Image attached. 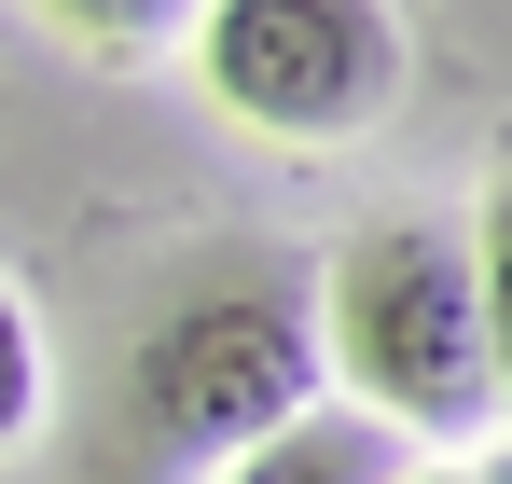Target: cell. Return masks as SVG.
Instances as JSON below:
<instances>
[{
    "mask_svg": "<svg viewBox=\"0 0 512 484\" xmlns=\"http://www.w3.org/2000/svg\"><path fill=\"white\" fill-rule=\"evenodd\" d=\"M319 360L346 374V402L374 415L388 443H471L499 429V374H485V291H471V236L457 222H360L319 277Z\"/></svg>",
    "mask_w": 512,
    "mask_h": 484,
    "instance_id": "cell-1",
    "label": "cell"
},
{
    "mask_svg": "<svg viewBox=\"0 0 512 484\" xmlns=\"http://www.w3.org/2000/svg\"><path fill=\"white\" fill-rule=\"evenodd\" d=\"M319 374H333V360H319L305 277L222 263V277H194L167 319L125 346V415H139L167 457H250L291 415H319Z\"/></svg>",
    "mask_w": 512,
    "mask_h": 484,
    "instance_id": "cell-2",
    "label": "cell"
},
{
    "mask_svg": "<svg viewBox=\"0 0 512 484\" xmlns=\"http://www.w3.org/2000/svg\"><path fill=\"white\" fill-rule=\"evenodd\" d=\"M402 14L388 0H208L194 14V83L291 139V153H333V139H374L402 111Z\"/></svg>",
    "mask_w": 512,
    "mask_h": 484,
    "instance_id": "cell-3",
    "label": "cell"
},
{
    "mask_svg": "<svg viewBox=\"0 0 512 484\" xmlns=\"http://www.w3.org/2000/svg\"><path fill=\"white\" fill-rule=\"evenodd\" d=\"M222 484H402V443L374 415H291L277 443H250Z\"/></svg>",
    "mask_w": 512,
    "mask_h": 484,
    "instance_id": "cell-4",
    "label": "cell"
},
{
    "mask_svg": "<svg viewBox=\"0 0 512 484\" xmlns=\"http://www.w3.org/2000/svg\"><path fill=\"white\" fill-rule=\"evenodd\" d=\"M42 28H70V42H97V56H153V42H180L208 0H28Z\"/></svg>",
    "mask_w": 512,
    "mask_h": 484,
    "instance_id": "cell-5",
    "label": "cell"
},
{
    "mask_svg": "<svg viewBox=\"0 0 512 484\" xmlns=\"http://www.w3.org/2000/svg\"><path fill=\"white\" fill-rule=\"evenodd\" d=\"M471 291H485V374H499V415H512V166L485 180V222H471Z\"/></svg>",
    "mask_w": 512,
    "mask_h": 484,
    "instance_id": "cell-6",
    "label": "cell"
},
{
    "mask_svg": "<svg viewBox=\"0 0 512 484\" xmlns=\"http://www.w3.org/2000/svg\"><path fill=\"white\" fill-rule=\"evenodd\" d=\"M28 415H42V332H28V305L0 291V457L28 443Z\"/></svg>",
    "mask_w": 512,
    "mask_h": 484,
    "instance_id": "cell-7",
    "label": "cell"
},
{
    "mask_svg": "<svg viewBox=\"0 0 512 484\" xmlns=\"http://www.w3.org/2000/svg\"><path fill=\"white\" fill-rule=\"evenodd\" d=\"M416 484H485V471H416Z\"/></svg>",
    "mask_w": 512,
    "mask_h": 484,
    "instance_id": "cell-8",
    "label": "cell"
},
{
    "mask_svg": "<svg viewBox=\"0 0 512 484\" xmlns=\"http://www.w3.org/2000/svg\"><path fill=\"white\" fill-rule=\"evenodd\" d=\"M485 484H512V457H499V471H485Z\"/></svg>",
    "mask_w": 512,
    "mask_h": 484,
    "instance_id": "cell-9",
    "label": "cell"
}]
</instances>
